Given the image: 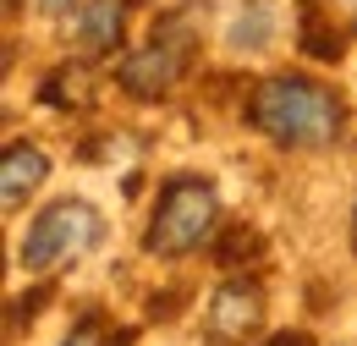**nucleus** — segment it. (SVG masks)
<instances>
[{
    "mask_svg": "<svg viewBox=\"0 0 357 346\" xmlns=\"http://www.w3.org/2000/svg\"><path fill=\"white\" fill-rule=\"evenodd\" d=\"M248 121L275 137L280 149H324L341 132V99L335 88L313 83V77H269L248 99Z\"/></svg>",
    "mask_w": 357,
    "mask_h": 346,
    "instance_id": "1",
    "label": "nucleus"
},
{
    "mask_svg": "<svg viewBox=\"0 0 357 346\" xmlns=\"http://www.w3.org/2000/svg\"><path fill=\"white\" fill-rule=\"evenodd\" d=\"M209 231H215V187L198 181V176H176V181L160 187V204H154V220H149L143 248L160 253V259H181V253H192Z\"/></svg>",
    "mask_w": 357,
    "mask_h": 346,
    "instance_id": "2",
    "label": "nucleus"
},
{
    "mask_svg": "<svg viewBox=\"0 0 357 346\" xmlns=\"http://www.w3.org/2000/svg\"><path fill=\"white\" fill-rule=\"evenodd\" d=\"M93 236H99V215L77 198H61L50 204L45 215L28 225V242H22V269H50V264L83 253Z\"/></svg>",
    "mask_w": 357,
    "mask_h": 346,
    "instance_id": "3",
    "label": "nucleus"
},
{
    "mask_svg": "<svg viewBox=\"0 0 357 346\" xmlns=\"http://www.w3.org/2000/svg\"><path fill=\"white\" fill-rule=\"evenodd\" d=\"M187 72V39H171V33H154L149 50H137L121 61V88L137 93V99H160L165 88Z\"/></svg>",
    "mask_w": 357,
    "mask_h": 346,
    "instance_id": "4",
    "label": "nucleus"
},
{
    "mask_svg": "<svg viewBox=\"0 0 357 346\" xmlns=\"http://www.w3.org/2000/svg\"><path fill=\"white\" fill-rule=\"evenodd\" d=\"M264 324V292L248 280H231L209 297V336L215 341H248Z\"/></svg>",
    "mask_w": 357,
    "mask_h": 346,
    "instance_id": "5",
    "label": "nucleus"
},
{
    "mask_svg": "<svg viewBox=\"0 0 357 346\" xmlns=\"http://www.w3.org/2000/svg\"><path fill=\"white\" fill-rule=\"evenodd\" d=\"M50 176V160L45 149H33V143H6V160H0V198H6V209H22V198L39 187Z\"/></svg>",
    "mask_w": 357,
    "mask_h": 346,
    "instance_id": "6",
    "label": "nucleus"
},
{
    "mask_svg": "<svg viewBox=\"0 0 357 346\" xmlns=\"http://www.w3.org/2000/svg\"><path fill=\"white\" fill-rule=\"evenodd\" d=\"M77 44L89 55H110L121 44V0H89L77 11Z\"/></svg>",
    "mask_w": 357,
    "mask_h": 346,
    "instance_id": "7",
    "label": "nucleus"
},
{
    "mask_svg": "<svg viewBox=\"0 0 357 346\" xmlns=\"http://www.w3.org/2000/svg\"><path fill=\"white\" fill-rule=\"evenodd\" d=\"M45 99L50 105H89V77L83 72H55L45 83Z\"/></svg>",
    "mask_w": 357,
    "mask_h": 346,
    "instance_id": "8",
    "label": "nucleus"
},
{
    "mask_svg": "<svg viewBox=\"0 0 357 346\" xmlns=\"http://www.w3.org/2000/svg\"><path fill=\"white\" fill-rule=\"evenodd\" d=\"M242 253H259V236L248 231V225H236L231 236L220 242V264H231V259H242Z\"/></svg>",
    "mask_w": 357,
    "mask_h": 346,
    "instance_id": "9",
    "label": "nucleus"
},
{
    "mask_svg": "<svg viewBox=\"0 0 357 346\" xmlns=\"http://www.w3.org/2000/svg\"><path fill=\"white\" fill-rule=\"evenodd\" d=\"M66 346H99V330H93V324H83V330H77Z\"/></svg>",
    "mask_w": 357,
    "mask_h": 346,
    "instance_id": "10",
    "label": "nucleus"
},
{
    "mask_svg": "<svg viewBox=\"0 0 357 346\" xmlns=\"http://www.w3.org/2000/svg\"><path fill=\"white\" fill-rule=\"evenodd\" d=\"M269 346H308V341H303V336H275Z\"/></svg>",
    "mask_w": 357,
    "mask_h": 346,
    "instance_id": "11",
    "label": "nucleus"
},
{
    "mask_svg": "<svg viewBox=\"0 0 357 346\" xmlns=\"http://www.w3.org/2000/svg\"><path fill=\"white\" fill-rule=\"evenodd\" d=\"M72 0H39V11H66Z\"/></svg>",
    "mask_w": 357,
    "mask_h": 346,
    "instance_id": "12",
    "label": "nucleus"
},
{
    "mask_svg": "<svg viewBox=\"0 0 357 346\" xmlns=\"http://www.w3.org/2000/svg\"><path fill=\"white\" fill-rule=\"evenodd\" d=\"M352 248H357V215H352Z\"/></svg>",
    "mask_w": 357,
    "mask_h": 346,
    "instance_id": "13",
    "label": "nucleus"
},
{
    "mask_svg": "<svg viewBox=\"0 0 357 346\" xmlns=\"http://www.w3.org/2000/svg\"><path fill=\"white\" fill-rule=\"evenodd\" d=\"M11 6H17V0H11Z\"/></svg>",
    "mask_w": 357,
    "mask_h": 346,
    "instance_id": "14",
    "label": "nucleus"
}]
</instances>
